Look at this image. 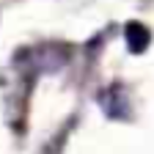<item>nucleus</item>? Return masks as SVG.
Wrapping results in <instances>:
<instances>
[{"mask_svg": "<svg viewBox=\"0 0 154 154\" xmlns=\"http://www.w3.org/2000/svg\"><path fill=\"white\" fill-rule=\"evenodd\" d=\"M19 61H22L25 66H30L33 72H58L69 61V47L47 42V44H38L33 50H25V55L19 58Z\"/></svg>", "mask_w": 154, "mask_h": 154, "instance_id": "nucleus-1", "label": "nucleus"}, {"mask_svg": "<svg viewBox=\"0 0 154 154\" xmlns=\"http://www.w3.org/2000/svg\"><path fill=\"white\" fill-rule=\"evenodd\" d=\"M99 107L107 119L113 121H127L132 116V99H129V91L121 83H113L99 94Z\"/></svg>", "mask_w": 154, "mask_h": 154, "instance_id": "nucleus-2", "label": "nucleus"}, {"mask_svg": "<svg viewBox=\"0 0 154 154\" xmlns=\"http://www.w3.org/2000/svg\"><path fill=\"white\" fill-rule=\"evenodd\" d=\"M124 38H127V50L132 55H143L151 44V33L143 22H127L124 25Z\"/></svg>", "mask_w": 154, "mask_h": 154, "instance_id": "nucleus-3", "label": "nucleus"}]
</instances>
